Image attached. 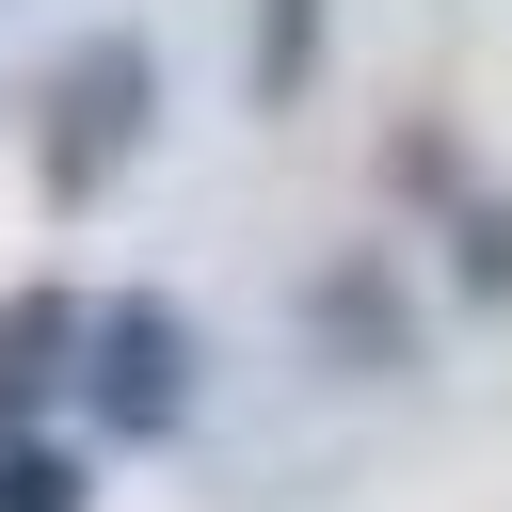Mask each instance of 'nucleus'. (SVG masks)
Instances as JSON below:
<instances>
[{
  "instance_id": "20e7f679",
  "label": "nucleus",
  "mask_w": 512,
  "mask_h": 512,
  "mask_svg": "<svg viewBox=\"0 0 512 512\" xmlns=\"http://www.w3.org/2000/svg\"><path fill=\"white\" fill-rule=\"evenodd\" d=\"M304 320H320V352H336V368H368V384H400V368H416V304H400V272H384V256H336V272L304 288Z\"/></svg>"
},
{
  "instance_id": "0eeeda50",
  "label": "nucleus",
  "mask_w": 512,
  "mask_h": 512,
  "mask_svg": "<svg viewBox=\"0 0 512 512\" xmlns=\"http://www.w3.org/2000/svg\"><path fill=\"white\" fill-rule=\"evenodd\" d=\"M448 288L464 304H512V192H464L448 208Z\"/></svg>"
},
{
  "instance_id": "39448f33",
  "label": "nucleus",
  "mask_w": 512,
  "mask_h": 512,
  "mask_svg": "<svg viewBox=\"0 0 512 512\" xmlns=\"http://www.w3.org/2000/svg\"><path fill=\"white\" fill-rule=\"evenodd\" d=\"M304 80H320V0H256V32H240V96L288 112Z\"/></svg>"
},
{
  "instance_id": "f257e3e1",
  "label": "nucleus",
  "mask_w": 512,
  "mask_h": 512,
  "mask_svg": "<svg viewBox=\"0 0 512 512\" xmlns=\"http://www.w3.org/2000/svg\"><path fill=\"white\" fill-rule=\"evenodd\" d=\"M144 144H160V48L144 32H80L32 80V176H48V208H96Z\"/></svg>"
},
{
  "instance_id": "423d86ee",
  "label": "nucleus",
  "mask_w": 512,
  "mask_h": 512,
  "mask_svg": "<svg viewBox=\"0 0 512 512\" xmlns=\"http://www.w3.org/2000/svg\"><path fill=\"white\" fill-rule=\"evenodd\" d=\"M0 512H96V448L80 432H0Z\"/></svg>"
},
{
  "instance_id": "7ed1b4c3",
  "label": "nucleus",
  "mask_w": 512,
  "mask_h": 512,
  "mask_svg": "<svg viewBox=\"0 0 512 512\" xmlns=\"http://www.w3.org/2000/svg\"><path fill=\"white\" fill-rule=\"evenodd\" d=\"M80 336H96V288H0V432H48V400H80Z\"/></svg>"
},
{
  "instance_id": "f03ea898",
  "label": "nucleus",
  "mask_w": 512,
  "mask_h": 512,
  "mask_svg": "<svg viewBox=\"0 0 512 512\" xmlns=\"http://www.w3.org/2000/svg\"><path fill=\"white\" fill-rule=\"evenodd\" d=\"M208 400V336L176 288H96V336H80V432L96 448H176Z\"/></svg>"
}]
</instances>
